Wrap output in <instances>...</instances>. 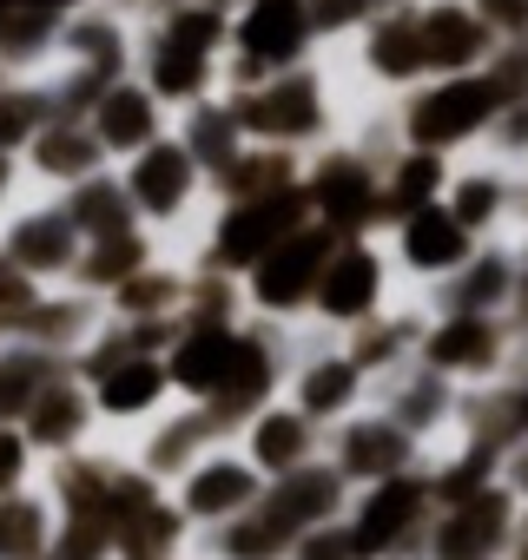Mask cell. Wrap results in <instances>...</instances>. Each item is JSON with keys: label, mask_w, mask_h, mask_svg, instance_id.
I'll list each match as a JSON object with an SVG mask.
<instances>
[{"label": "cell", "mask_w": 528, "mask_h": 560, "mask_svg": "<svg viewBox=\"0 0 528 560\" xmlns=\"http://www.w3.org/2000/svg\"><path fill=\"white\" fill-rule=\"evenodd\" d=\"M225 106H231L244 145H272V152L318 159V152H331L351 132L357 93H351L344 67L331 54H318L311 67H291L278 80H257V86L225 93Z\"/></svg>", "instance_id": "cell-1"}, {"label": "cell", "mask_w": 528, "mask_h": 560, "mask_svg": "<svg viewBox=\"0 0 528 560\" xmlns=\"http://www.w3.org/2000/svg\"><path fill=\"white\" fill-rule=\"evenodd\" d=\"M73 376L93 389V409H100L106 442H133L146 422H159L179 402L172 370H165V350H146L119 324H106V337L87 357H73Z\"/></svg>", "instance_id": "cell-2"}, {"label": "cell", "mask_w": 528, "mask_h": 560, "mask_svg": "<svg viewBox=\"0 0 528 560\" xmlns=\"http://www.w3.org/2000/svg\"><path fill=\"white\" fill-rule=\"evenodd\" d=\"M119 185H126L139 224H146L165 250H192L198 231H205V218H211V205H218V198H211V172H205V159L179 139V126H172L159 145H146L139 159H126V165H119Z\"/></svg>", "instance_id": "cell-3"}, {"label": "cell", "mask_w": 528, "mask_h": 560, "mask_svg": "<svg viewBox=\"0 0 528 560\" xmlns=\"http://www.w3.org/2000/svg\"><path fill=\"white\" fill-rule=\"evenodd\" d=\"M133 67H139V21L119 0H93L87 14H73L60 27V54H54V73H47L60 119H87L106 86L133 80Z\"/></svg>", "instance_id": "cell-4"}, {"label": "cell", "mask_w": 528, "mask_h": 560, "mask_svg": "<svg viewBox=\"0 0 528 560\" xmlns=\"http://www.w3.org/2000/svg\"><path fill=\"white\" fill-rule=\"evenodd\" d=\"M502 106H508V93H502V80L489 67L482 73H456V80H423L410 100H397L403 145L436 152V159H469V152H482V139L502 119Z\"/></svg>", "instance_id": "cell-5"}, {"label": "cell", "mask_w": 528, "mask_h": 560, "mask_svg": "<svg viewBox=\"0 0 528 560\" xmlns=\"http://www.w3.org/2000/svg\"><path fill=\"white\" fill-rule=\"evenodd\" d=\"M324 54L305 0H238L231 8V54H225V93L278 80L291 67H311Z\"/></svg>", "instance_id": "cell-6"}, {"label": "cell", "mask_w": 528, "mask_h": 560, "mask_svg": "<svg viewBox=\"0 0 528 560\" xmlns=\"http://www.w3.org/2000/svg\"><path fill=\"white\" fill-rule=\"evenodd\" d=\"M410 291L390 264V244L383 237H337L331 264H324V284H318V304H311V324L305 330H331V337H351L364 324H377L383 311H397Z\"/></svg>", "instance_id": "cell-7"}, {"label": "cell", "mask_w": 528, "mask_h": 560, "mask_svg": "<svg viewBox=\"0 0 528 560\" xmlns=\"http://www.w3.org/2000/svg\"><path fill=\"white\" fill-rule=\"evenodd\" d=\"M305 224H311V198H305V185L272 191V198H225V205H211V218H205L192 257L244 284V270L264 264V257H272L291 231H305Z\"/></svg>", "instance_id": "cell-8"}, {"label": "cell", "mask_w": 528, "mask_h": 560, "mask_svg": "<svg viewBox=\"0 0 528 560\" xmlns=\"http://www.w3.org/2000/svg\"><path fill=\"white\" fill-rule=\"evenodd\" d=\"M331 250H337V237H331L324 224L291 231L264 264L244 270V317L278 324V330H305V324H311V304H318V284H324Z\"/></svg>", "instance_id": "cell-9"}, {"label": "cell", "mask_w": 528, "mask_h": 560, "mask_svg": "<svg viewBox=\"0 0 528 560\" xmlns=\"http://www.w3.org/2000/svg\"><path fill=\"white\" fill-rule=\"evenodd\" d=\"M429 521H436V494L416 468V475L357 488L351 514H344V534H351L357 560H423L429 553Z\"/></svg>", "instance_id": "cell-10"}, {"label": "cell", "mask_w": 528, "mask_h": 560, "mask_svg": "<svg viewBox=\"0 0 528 560\" xmlns=\"http://www.w3.org/2000/svg\"><path fill=\"white\" fill-rule=\"evenodd\" d=\"M351 80L357 100H410L429 80V54H423V27H416V0H397L390 14H377L344 54H331Z\"/></svg>", "instance_id": "cell-11"}, {"label": "cell", "mask_w": 528, "mask_h": 560, "mask_svg": "<svg viewBox=\"0 0 528 560\" xmlns=\"http://www.w3.org/2000/svg\"><path fill=\"white\" fill-rule=\"evenodd\" d=\"M305 198H311V224H324L331 237H383V224H390L383 165L344 139L331 152L305 159Z\"/></svg>", "instance_id": "cell-12"}, {"label": "cell", "mask_w": 528, "mask_h": 560, "mask_svg": "<svg viewBox=\"0 0 528 560\" xmlns=\"http://www.w3.org/2000/svg\"><path fill=\"white\" fill-rule=\"evenodd\" d=\"M285 396L331 435L337 422H351L357 409L377 402V383L364 376V363L351 357L344 337L331 330H298L291 337V376H285Z\"/></svg>", "instance_id": "cell-13"}, {"label": "cell", "mask_w": 528, "mask_h": 560, "mask_svg": "<svg viewBox=\"0 0 528 560\" xmlns=\"http://www.w3.org/2000/svg\"><path fill=\"white\" fill-rule=\"evenodd\" d=\"M436 376H449L456 389H489L508 376L515 363V330L508 317H482V311H436L429 304V330H423V357Z\"/></svg>", "instance_id": "cell-14"}, {"label": "cell", "mask_w": 528, "mask_h": 560, "mask_svg": "<svg viewBox=\"0 0 528 560\" xmlns=\"http://www.w3.org/2000/svg\"><path fill=\"white\" fill-rule=\"evenodd\" d=\"M264 481L251 462H244V448L238 442H218L211 455H198L165 494H172V508H179V521L205 540V534H218V527H231V521H244L257 501H264Z\"/></svg>", "instance_id": "cell-15"}, {"label": "cell", "mask_w": 528, "mask_h": 560, "mask_svg": "<svg viewBox=\"0 0 528 560\" xmlns=\"http://www.w3.org/2000/svg\"><path fill=\"white\" fill-rule=\"evenodd\" d=\"M383 244H390V264H397V277H403V291L410 298H436L449 277L482 250L462 224H456V211L449 205H423V211H403L390 231H383Z\"/></svg>", "instance_id": "cell-16"}, {"label": "cell", "mask_w": 528, "mask_h": 560, "mask_svg": "<svg viewBox=\"0 0 528 560\" xmlns=\"http://www.w3.org/2000/svg\"><path fill=\"white\" fill-rule=\"evenodd\" d=\"M0 250H8V257L27 270L41 291H54V284H73V277H80L87 237H80V224L67 218L60 198L34 191L27 205H14L8 218H0Z\"/></svg>", "instance_id": "cell-17"}, {"label": "cell", "mask_w": 528, "mask_h": 560, "mask_svg": "<svg viewBox=\"0 0 528 560\" xmlns=\"http://www.w3.org/2000/svg\"><path fill=\"white\" fill-rule=\"evenodd\" d=\"M324 462L351 481V488H377V481H397V475H416L429 455H423V442L390 416V409H357L351 422H337L331 429V442H324Z\"/></svg>", "instance_id": "cell-18"}, {"label": "cell", "mask_w": 528, "mask_h": 560, "mask_svg": "<svg viewBox=\"0 0 528 560\" xmlns=\"http://www.w3.org/2000/svg\"><path fill=\"white\" fill-rule=\"evenodd\" d=\"M443 205L456 211V224L475 244H508L515 224H521V211H528V185H521L515 165H495L489 152H469V159H456Z\"/></svg>", "instance_id": "cell-19"}, {"label": "cell", "mask_w": 528, "mask_h": 560, "mask_svg": "<svg viewBox=\"0 0 528 560\" xmlns=\"http://www.w3.org/2000/svg\"><path fill=\"white\" fill-rule=\"evenodd\" d=\"M515 534H521V501L495 481V488H482L456 508H436L423 560H508Z\"/></svg>", "instance_id": "cell-20"}, {"label": "cell", "mask_w": 528, "mask_h": 560, "mask_svg": "<svg viewBox=\"0 0 528 560\" xmlns=\"http://www.w3.org/2000/svg\"><path fill=\"white\" fill-rule=\"evenodd\" d=\"M218 442H238L231 435V422L211 409V402H172L159 422H146L133 442H126V455H133V468L139 475H152L159 488H172L198 455H211Z\"/></svg>", "instance_id": "cell-21"}, {"label": "cell", "mask_w": 528, "mask_h": 560, "mask_svg": "<svg viewBox=\"0 0 528 560\" xmlns=\"http://www.w3.org/2000/svg\"><path fill=\"white\" fill-rule=\"evenodd\" d=\"M133 73L152 86V100L172 119H185V113H198V106H211L225 93V60L218 54H198V47L159 34V27H139V67Z\"/></svg>", "instance_id": "cell-22"}, {"label": "cell", "mask_w": 528, "mask_h": 560, "mask_svg": "<svg viewBox=\"0 0 528 560\" xmlns=\"http://www.w3.org/2000/svg\"><path fill=\"white\" fill-rule=\"evenodd\" d=\"M324 429L291 402V396H278V402H264L257 416H244V429H238V448H244V462L264 475V481H285V475H298V468H311V462H324Z\"/></svg>", "instance_id": "cell-23"}, {"label": "cell", "mask_w": 528, "mask_h": 560, "mask_svg": "<svg viewBox=\"0 0 528 560\" xmlns=\"http://www.w3.org/2000/svg\"><path fill=\"white\" fill-rule=\"evenodd\" d=\"M377 409H390V416L423 442V455H436L443 442L462 435V389H456L449 376H436L429 363H410V370H397L390 383H377Z\"/></svg>", "instance_id": "cell-24"}, {"label": "cell", "mask_w": 528, "mask_h": 560, "mask_svg": "<svg viewBox=\"0 0 528 560\" xmlns=\"http://www.w3.org/2000/svg\"><path fill=\"white\" fill-rule=\"evenodd\" d=\"M106 324H113L106 298H93V291H80V284H54V291H41V298H34V311H27L21 337H27V343H41L47 357H60V363L73 370V357H87V350L106 337Z\"/></svg>", "instance_id": "cell-25"}, {"label": "cell", "mask_w": 528, "mask_h": 560, "mask_svg": "<svg viewBox=\"0 0 528 560\" xmlns=\"http://www.w3.org/2000/svg\"><path fill=\"white\" fill-rule=\"evenodd\" d=\"M238 330H244V317L238 324H225V317H185L179 324V337L165 343V370H172L179 402H218V389L231 376Z\"/></svg>", "instance_id": "cell-26"}, {"label": "cell", "mask_w": 528, "mask_h": 560, "mask_svg": "<svg viewBox=\"0 0 528 560\" xmlns=\"http://www.w3.org/2000/svg\"><path fill=\"white\" fill-rule=\"evenodd\" d=\"M27 442L47 455V462H67V455H87V448H100L106 442V429H100V409H93V389L67 370V376H54L47 389H41V402L27 409Z\"/></svg>", "instance_id": "cell-27"}, {"label": "cell", "mask_w": 528, "mask_h": 560, "mask_svg": "<svg viewBox=\"0 0 528 560\" xmlns=\"http://www.w3.org/2000/svg\"><path fill=\"white\" fill-rule=\"evenodd\" d=\"M87 126H93V139L106 145V159H113V165H126V159H139L146 145H159L179 119H172V113L152 100V86L133 73V80H119V86H106V93L93 100Z\"/></svg>", "instance_id": "cell-28"}, {"label": "cell", "mask_w": 528, "mask_h": 560, "mask_svg": "<svg viewBox=\"0 0 528 560\" xmlns=\"http://www.w3.org/2000/svg\"><path fill=\"white\" fill-rule=\"evenodd\" d=\"M21 165H27V185L47 191V198H67V191H80L87 178L113 172V159H106V145L93 139L87 119H54V126L21 152Z\"/></svg>", "instance_id": "cell-29"}, {"label": "cell", "mask_w": 528, "mask_h": 560, "mask_svg": "<svg viewBox=\"0 0 528 560\" xmlns=\"http://www.w3.org/2000/svg\"><path fill=\"white\" fill-rule=\"evenodd\" d=\"M416 27H423V54H429V80L482 73L502 54L469 0H416Z\"/></svg>", "instance_id": "cell-30"}, {"label": "cell", "mask_w": 528, "mask_h": 560, "mask_svg": "<svg viewBox=\"0 0 528 560\" xmlns=\"http://www.w3.org/2000/svg\"><path fill=\"white\" fill-rule=\"evenodd\" d=\"M423 330H429V304H423V298H403L397 311H383L377 324L351 330L344 343H351V357L364 363L370 383H390L397 370H410V363L423 357Z\"/></svg>", "instance_id": "cell-31"}, {"label": "cell", "mask_w": 528, "mask_h": 560, "mask_svg": "<svg viewBox=\"0 0 528 560\" xmlns=\"http://www.w3.org/2000/svg\"><path fill=\"white\" fill-rule=\"evenodd\" d=\"M351 494H357V488H351L331 462H311V468H298V475H285V481L264 488V508L285 514L298 534H311V527H337V521L351 514Z\"/></svg>", "instance_id": "cell-32"}, {"label": "cell", "mask_w": 528, "mask_h": 560, "mask_svg": "<svg viewBox=\"0 0 528 560\" xmlns=\"http://www.w3.org/2000/svg\"><path fill=\"white\" fill-rule=\"evenodd\" d=\"M515 277H521V257L515 244H482L449 284L429 298L436 311H482V317H508V298H515Z\"/></svg>", "instance_id": "cell-33"}, {"label": "cell", "mask_w": 528, "mask_h": 560, "mask_svg": "<svg viewBox=\"0 0 528 560\" xmlns=\"http://www.w3.org/2000/svg\"><path fill=\"white\" fill-rule=\"evenodd\" d=\"M60 547V501L41 488L0 494V560H54Z\"/></svg>", "instance_id": "cell-34"}, {"label": "cell", "mask_w": 528, "mask_h": 560, "mask_svg": "<svg viewBox=\"0 0 528 560\" xmlns=\"http://www.w3.org/2000/svg\"><path fill=\"white\" fill-rule=\"evenodd\" d=\"M423 481H429L436 508H456V501H469V494H482V488L502 481V455L482 448V442H469V435H456V442H443L423 462Z\"/></svg>", "instance_id": "cell-35"}, {"label": "cell", "mask_w": 528, "mask_h": 560, "mask_svg": "<svg viewBox=\"0 0 528 560\" xmlns=\"http://www.w3.org/2000/svg\"><path fill=\"white\" fill-rule=\"evenodd\" d=\"M159 250H165V244H159L146 224H133V231H119V237H93L87 257H80V277H73V284L93 291V298H113L119 284H133V277H139Z\"/></svg>", "instance_id": "cell-36"}, {"label": "cell", "mask_w": 528, "mask_h": 560, "mask_svg": "<svg viewBox=\"0 0 528 560\" xmlns=\"http://www.w3.org/2000/svg\"><path fill=\"white\" fill-rule=\"evenodd\" d=\"M298 527L285 521V514H272V508H251L244 521H231V527H218V534H205L198 547L211 553V560H298Z\"/></svg>", "instance_id": "cell-37"}, {"label": "cell", "mask_w": 528, "mask_h": 560, "mask_svg": "<svg viewBox=\"0 0 528 560\" xmlns=\"http://www.w3.org/2000/svg\"><path fill=\"white\" fill-rule=\"evenodd\" d=\"M192 547H198V534L179 521L172 494H159V501H146L139 514L119 521V547H113V560H185Z\"/></svg>", "instance_id": "cell-38"}, {"label": "cell", "mask_w": 528, "mask_h": 560, "mask_svg": "<svg viewBox=\"0 0 528 560\" xmlns=\"http://www.w3.org/2000/svg\"><path fill=\"white\" fill-rule=\"evenodd\" d=\"M54 376H67L60 357H47L27 337H8V343H0V422H27V409L41 402V389Z\"/></svg>", "instance_id": "cell-39"}, {"label": "cell", "mask_w": 528, "mask_h": 560, "mask_svg": "<svg viewBox=\"0 0 528 560\" xmlns=\"http://www.w3.org/2000/svg\"><path fill=\"white\" fill-rule=\"evenodd\" d=\"M305 185V159L298 152H272V145H244L218 178H211V198H272V191H291Z\"/></svg>", "instance_id": "cell-40"}, {"label": "cell", "mask_w": 528, "mask_h": 560, "mask_svg": "<svg viewBox=\"0 0 528 560\" xmlns=\"http://www.w3.org/2000/svg\"><path fill=\"white\" fill-rule=\"evenodd\" d=\"M449 172H456V159H436V152H416V145H403V152L383 165V205H390V224H397L403 211L443 205V191H449ZM390 224H383V231H390Z\"/></svg>", "instance_id": "cell-41"}, {"label": "cell", "mask_w": 528, "mask_h": 560, "mask_svg": "<svg viewBox=\"0 0 528 560\" xmlns=\"http://www.w3.org/2000/svg\"><path fill=\"white\" fill-rule=\"evenodd\" d=\"M67 205V218L80 224V237L93 244V237H119V231H133L139 224V211H133V198H126V185H119V165L113 172H100V178H87L80 191H67L60 198Z\"/></svg>", "instance_id": "cell-42"}, {"label": "cell", "mask_w": 528, "mask_h": 560, "mask_svg": "<svg viewBox=\"0 0 528 560\" xmlns=\"http://www.w3.org/2000/svg\"><path fill=\"white\" fill-rule=\"evenodd\" d=\"M60 119L47 80H0V152H27Z\"/></svg>", "instance_id": "cell-43"}, {"label": "cell", "mask_w": 528, "mask_h": 560, "mask_svg": "<svg viewBox=\"0 0 528 560\" xmlns=\"http://www.w3.org/2000/svg\"><path fill=\"white\" fill-rule=\"evenodd\" d=\"M179 139L205 159V172L218 178L238 152H244V132H238V119H231V106H225V93L211 100V106H198V113H185L179 119Z\"/></svg>", "instance_id": "cell-44"}, {"label": "cell", "mask_w": 528, "mask_h": 560, "mask_svg": "<svg viewBox=\"0 0 528 560\" xmlns=\"http://www.w3.org/2000/svg\"><path fill=\"white\" fill-rule=\"evenodd\" d=\"M311 8V27H318V40H324V54H344L377 14H390L397 0H305Z\"/></svg>", "instance_id": "cell-45"}, {"label": "cell", "mask_w": 528, "mask_h": 560, "mask_svg": "<svg viewBox=\"0 0 528 560\" xmlns=\"http://www.w3.org/2000/svg\"><path fill=\"white\" fill-rule=\"evenodd\" d=\"M47 481V455L27 442L21 422H0V494H27Z\"/></svg>", "instance_id": "cell-46"}, {"label": "cell", "mask_w": 528, "mask_h": 560, "mask_svg": "<svg viewBox=\"0 0 528 560\" xmlns=\"http://www.w3.org/2000/svg\"><path fill=\"white\" fill-rule=\"evenodd\" d=\"M34 298H41V284L34 277L0 250V343L8 337H21V324H27V311H34Z\"/></svg>", "instance_id": "cell-47"}, {"label": "cell", "mask_w": 528, "mask_h": 560, "mask_svg": "<svg viewBox=\"0 0 528 560\" xmlns=\"http://www.w3.org/2000/svg\"><path fill=\"white\" fill-rule=\"evenodd\" d=\"M482 152L495 159V165H528V100H508L502 106V119L489 126V139H482Z\"/></svg>", "instance_id": "cell-48"}, {"label": "cell", "mask_w": 528, "mask_h": 560, "mask_svg": "<svg viewBox=\"0 0 528 560\" xmlns=\"http://www.w3.org/2000/svg\"><path fill=\"white\" fill-rule=\"evenodd\" d=\"M475 21L489 27V40L508 54V47H528V0H469Z\"/></svg>", "instance_id": "cell-49"}, {"label": "cell", "mask_w": 528, "mask_h": 560, "mask_svg": "<svg viewBox=\"0 0 528 560\" xmlns=\"http://www.w3.org/2000/svg\"><path fill=\"white\" fill-rule=\"evenodd\" d=\"M27 198H34V185H27L21 152H0V218H8L14 205H27Z\"/></svg>", "instance_id": "cell-50"}, {"label": "cell", "mask_w": 528, "mask_h": 560, "mask_svg": "<svg viewBox=\"0 0 528 560\" xmlns=\"http://www.w3.org/2000/svg\"><path fill=\"white\" fill-rule=\"evenodd\" d=\"M502 488L521 501V514H528V442H515L508 455H502Z\"/></svg>", "instance_id": "cell-51"}, {"label": "cell", "mask_w": 528, "mask_h": 560, "mask_svg": "<svg viewBox=\"0 0 528 560\" xmlns=\"http://www.w3.org/2000/svg\"><path fill=\"white\" fill-rule=\"evenodd\" d=\"M508 330H515V343H528V264H521L515 298H508Z\"/></svg>", "instance_id": "cell-52"}, {"label": "cell", "mask_w": 528, "mask_h": 560, "mask_svg": "<svg viewBox=\"0 0 528 560\" xmlns=\"http://www.w3.org/2000/svg\"><path fill=\"white\" fill-rule=\"evenodd\" d=\"M119 8H126L133 21H146V14H159V8H165V0H119Z\"/></svg>", "instance_id": "cell-53"}, {"label": "cell", "mask_w": 528, "mask_h": 560, "mask_svg": "<svg viewBox=\"0 0 528 560\" xmlns=\"http://www.w3.org/2000/svg\"><path fill=\"white\" fill-rule=\"evenodd\" d=\"M508 376H515V383L528 389V343H515V363H508Z\"/></svg>", "instance_id": "cell-54"}, {"label": "cell", "mask_w": 528, "mask_h": 560, "mask_svg": "<svg viewBox=\"0 0 528 560\" xmlns=\"http://www.w3.org/2000/svg\"><path fill=\"white\" fill-rule=\"evenodd\" d=\"M508 244H515V257L528 264V211H521V224H515V237H508Z\"/></svg>", "instance_id": "cell-55"}, {"label": "cell", "mask_w": 528, "mask_h": 560, "mask_svg": "<svg viewBox=\"0 0 528 560\" xmlns=\"http://www.w3.org/2000/svg\"><path fill=\"white\" fill-rule=\"evenodd\" d=\"M508 560H528V514H521V534H515V553Z\"/></svg>", "instance_id": "cell-56"}, {"label": "cell", "mask_w": 528, "mask_h": 560, "mask_svg": "<svg viewBox=\"0 0 528 560\" xmlns=\"http://www.w3.org/2000/svg\"><path fill=\"white\" fill-rule=\"evenodd\" d=\"M185 560H211V553H205V547H192V553H185Z\"/></svg>", "instance_id": "cell-57"}, {"label": "cell", "mask_w": 528, "mask_h": 560, "mask_svg": "<svg viewBox=\"0 0 528 560\" xmlns=\"http://www.w3.org/2000/svg\"><path fill=\"white\" fill-rule=\"evenodd\" d=\"M0 80H14V73H8V67H0Z\"/></svg>", "instance_id": "cell-58"}, {"label": "cell", "mask_w": 528, "mask_h": 560, "mask_svg": "<svg viewBox=\"0 0 528 560\" xmlns=\"http://www.w3.org/2000/svg\"><path fill=\"white\" fill-rule=\"evenodd\" d=\"M521 185H528V165H521Z\"/></svg>", "instance_id": "cell-59"}]
</instances>
